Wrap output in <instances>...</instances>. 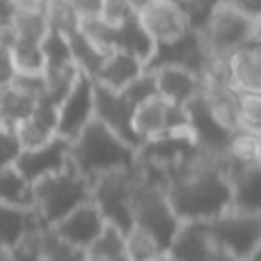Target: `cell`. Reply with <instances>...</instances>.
<instances>
[{
    "instance_id": "obj_31",
    "label": "cell",
    "mask_w": 261,
    "mask_h": 261,
    "mask_svg": "<svg viewBox=\"0 0 261 261\" xmlns=\"http://www.w3.org/2000/svg\"><path fill=\"white\" fill-rule=\"evenodd\" d=\"M119 94L126 99L128 106L138 108L140 103H144L147 99H151V96L158 94L156 92V78H153V73L149 71V69H144L133 83H128L124 90H119Z\"/></svg>"
},
{
    "instance_id": "obj_17",
    "label": "cell",
    "mask_w": 261,
    "mask_h": 261,
    "mask_svg": "<svg viewBox=\"0 0 261 261\" xmlns=\"http://www.w3.org/2000/svg\"><path fill=\"white\" fill-rule=\"evenodd\" d=\"M58 135V113H55V103L44 99H39L37 108L30 113V117L23 119L16 128H14V138L18 140L21 149H32L39 144L48 142L50 138Z\"/></svg>"
},
{
    "instance_id": "obj_21",
    "label": "cell",
    "mask_w": 261,
    "mask_h": 261,
    "mask_svg": "<svg viewBox=\"0 0 261 261\" xmlns=\"http://www.w3.org/2000/svg\"><path fill=\"white\" fill-rule=\"evenodd\" d=\"M67 41H69V50H71V60H73V64H76V69L83 76L94 78L96 73H99L101 64H103V58L108 53H101L81 30L71 32V35L67 37Z\"/></svg>"
},
{
    "instance_id": "obj_3",
    "label": "cell",
    "mask_w": 261,
    "mask_h": 261,
    "mask_svg": "<svg viewBox=\"0 0 261 261\" xmlns=\"http://www.w3.org/2000/svg\"><path fill=\"white\" fill-rule=\"evenodd\" d=\"M195 32L208 60H225L241 46L259 41V18L243 14L227 0H218L208 12L204 25Z\"/></svg>"
},
{
    "instance_id": "obj_11",
    "label": "cell",
    "mask_w": 261,
    "mask_h": 261,
    "mask_svg": "<svg viewBox=\"0 0 261 261\" xmlns=\"http://www.w3.org/2000/svg\"><path fill=\"white\" fill-rule=\"evenodd\" d=\"M92 92H94V119H99L103 126H108L113 133H117L124 142H128L130 147L138 149V138L133 133V106L126 103L119 92L103 87L99 83L92 81Z\"/></svg>"
},
{
    "instance_id": "obj_16",
    "label": "cell",
    "mask_w": 261,
    "mask_h": 261,
    "mask_svg": "<svg viewBox=\"0 0 261 261\" xmlns=\"http://www.w3.org/2000/svg\"><path fill=\"white\" fill-rule=\"evenodd\" d=\"M229 208L261 213V163H250V165L234 163L229 170Z\"/></svg>"
},
{
    "instance_id": "obj_25",
    "label": "cell",
    "mask_w": 261,
    "mask_h": 261,
    "mask_svg": "<svg viewBox=\"0 0 261 261\" xmlns=\"http://www.w3.org/2000/svg\"><path fill=\"white\" fill-rule=\"evenodd\" d=\"M48 21H46L44 12H35V9H16L12 21V39H25L41 44L44 37L48 35Z\"/></svg>"
},
{
    "instance_id": "obj_13",
    "label": "cell",
    "mask_w": 261,
    "mask_h": 261,
    "mask_svg": "<svg viewBox=\"0 0 261 261\" xmlns=\"http://www.w3.org/2000/svg\"><path fill=\"white\" fill-rule=\"evenodd\" d=\"M149 71L156 78L158 96H163L165 101H170L174 106H181V108H186L195 96H199L204 92V78L184 67L161 64V67H153Z\"/></svg>"
},
{
    "instance_id": "obj_44",
    "label": "cell",
    "mask_w": 261,
    "mask_h": 261,
    "mask_svg": "<svg viewBox=\"0 0 261 261\" xmlns=\"http://www.w3.org/2000/svg\"><path fill=\"white\" fill-rule=\"evenodd\" d=\"M128 3H130V5H133V9H135V12H140V9H142V7H144V5H147V3H149V0H128Z\"/></svg>"
},
{
    "instance_id": "obj_40",
    "label": "cell",
    "mask_w": 261,
    "mask_h": 261,
    "mask_svg": "<svg viewBox=\"0 0 261 261\" xmlns=\"http://www.w3.org/2000/svg\"><path fill=\"white\" fill-rule=\"evenodd\" d=\"M229 5H234L236 9H241L243 14L252 18H259V0H227Z\"/></svg>"
},
{
    "instance_id": "obj_42",
    "label": "cell",
    "mask_w": 261,
    "mask_h": 261,
    "mask_svg": "<svg viewBox=\"0 0 261 261\" xmlns=\"http://www.w3.org/2000/svg\"><path fill=\"white\" fill-rule=\"evenodd\" d=\"M12 30H0V41H3V44H9V41H12Z\"/></svg>"
},
{
    "instance_id": "obj_5",
    "label": "cell",
    "mask_w": 261,
    "mask_h": 261,
    "mask_svg": "<svg viewBox=\"0 0 261 261\" xmlns=\"http://www.w3.org/2000/svg\"><path fill=\"white\" fill-rule=\"evenodd\" d=\"M206 222L216 250L229 254L231 259L250 261L261 252V213L227 208Z\"/></svg>"
},
{
    "instance_id": "obj_1",
    "label": "cell",
    "mask_w": 261,
    "mask_h": 261,
    "mask_svg": "<svg viewBox=\"0 0 261 261\" xmlns=\"http://www.w3.org/2000/svg\"><path fill=\"white\" fill-rule=\"evenodd\" d=\"M227 151H197L165 170V195L179 222L211 220L231 206Z\"/></svg>"
},
{
    "instance_id": "obj_26",
    "label": "cell",
    "mask_w": 261,
    "mask_h": 261,
    "mask_svg": "<svg viewBox=\"0 0 261 261\" xmlns=\"http://www.w3.org/2000/svg\"><path fill=\"white\" fill-rule=\"evenodd\" d=\"M39 257L41 261H85V250L62 241L50 227L39 231Z\"/></svg>"
},
{
    "instance_id": "obj_41",
    "label": "cell",
    "mask_w": 261,
    "mask_h": 261,
    "mask_svg": "<svg viewBox=\"0 0 261 261\" xmlns=\"http://www.w3.org/2000/svg\"><path fill=\"white\" fill-rule=\"evenodd\" d=\"M16 9H35V12H44L48 0H12Z\"/></svg>"
},
{
    "instance_id": "obj_22",
    "label": "cell",
    "mask_w": 261,
    "mask_h": 261,
    "mask_svg": "<svg viewBox=\"0 0 261 261\" xmlns=\"http://www.w3.org/2000/svg\"><path fill=\"white\" fill-rule=\"evenodd\" d=\"M85 261H130L124 245V234L106 225L99 239L85 250Z\"/></svg>"
},
{
    "instance_id": "obj_8",
    "label": "cell",
    "mask_w": 261,
    "mask_h": 261,
    "mask_svg": "<svg viewBox=\"0 0 261 261\" xmlns=\"http://www.w3.org/2000/svg\"><path fill=\"white\" fill-rule=\"evenodd\" d=\"M138 18L156 46L174 44L193 30L184 7L174 0H149L138 12Z\"/></svg>"
},
{
    "instance_id": "obj_18",
    "label": "cell",
    "mask_w": 261,
    "mask_h": 261,
    "mask_svg": "<svg viewBox=\"0 0 261 261\" xmlns=\"http://www.w3.org/2000/svg\"><path fill=\"white\" fill-rule=\"evenodd\" d=\"M41 220L32 206L0 204V248H16L28 234L41 229Z\"/></svg>"
},
{
    "instance_id": "obj_27",
    "label": "cell",
    "mask_w": 261,
    "mask_h": 261,
    "mask_svg": "<svg viewBox=\"0 0 261 261\" xmlns=\"http://www.w3.org/2000/svg\"><path fill=\"white\" fill-rule=\"evenodd\" d=\"M9 55L16 73H44V55H41V44L25 39H12L9 41Z\"/></svg>"
},
{
    "instance_id": "obj_30",
    "label": "cell",
    "mask_w": 261,
    "mask_h": 261,
    "mask_svg": "<svg viewBox=\"0 0 261 261\" xmlns=\"http://www.w3.org/2000/svg\"><path fill=\"white\" fill-rule=\"evenodd\" d=\"M124 245H126L130 261H151L163 254V250L156 245V241L149 234H144L142 229H138V227H130L124 234Z\"/></svg>"
},
{
    "instance_id": "obj_15",
    "label": "cell",
    "mask_w": 261,
    "mask_h": 261,
    "mask_svg": "<svg viewBox=\"0 0 261 261\" xmlns=\"http://www.w3.org/2000/svg\"><path fill=\"white\" fill-rule=\"evenodd\" d=\"M227 81L239 94H259L261 92V48L259 41L245 44L225 58Z\"/></svg>"
},
{
    "instance_id": "obj_36",
    "label": "cell",
    "mask_w": 261,
    "mask_h": 261,
    "mask_svg": "<svg viewBox=\"0 0 261 261\" xmlns=\"http://www.w3.org/2000/svg\"><path fill=\"white\" fill-rule=\"evenodd\" d=\"M18 151V140L14 138V133H7V130H0V167L5 165H14Z\"/></svg>"
},
{
    "instance_id": "obj_35",
    "label": "cell",
    "mask_w": 261,
    "mask_h": 261,
    "mask_svg": "<svg viewBox=\"0 0 261 261\" xmlns=\"http://www.w3.org/2000/svg\"><path fill=\"white\" fill-rule=\"evenodd\" d=\"M41 229H44V227H41ZM41 229L28 234L16 248H12L14 261H41V257H39V231Z\"/></svg>"
},
{
    "instance_id": "obj_2",
    "label": "cell",
    "mask_w": 261,
    "mask_h": 261,
    "mask_svg": "<svg viewBox=\"0 0 261 261\" xmlns=\"http://www.w3.org/2000/svg\"><path fill=\"white\" fill-rule=\"evenodd\" d=\"M69 165L92 186V181L106 172L130 170L135 165V147L124 142L99 119H92L69 142Z\"/></svg>"
},
{
    "instance_id": "obj_7",
    "label": "cell",
    "mask_w": 261,
    "mask_h": 261,
    "mask_svg": "<svg viewBox=\"0 0 261 261\" xmlns=\"http://www.w3.org/2000/svg\"><path fill=\"white\" fill-rule=\"evenodd\" d=\"M130 126H133V133H135V138H138V142L142 144V142H147V140L161 138V135L174 133V130L190 126V119H188L186 108L170 103V101H165L163 96L156 94L133 110V122H130Z\"/></svg>"
},
{
    "instance_id": "obj_29",
    "label": "cell",
    "mask_w": 261,
    "mask_h": 261,
    "mask_svg": "<svg viewBox=\"0 0 261 261\" xmlns=\"http://www.w3.org/2000/svg\"><path fill=\"white\" fill-rule=\"evenodd\" d=\"M46 21H48V28L60 35L69 37L71 32L78 30V16L73 14L69 0H48L44 7Z\"/></svg>"
},
{
    "instance_id": "obj_24",
    "label": "cell",
    "mask_w": 261,
    "mask_h": 261,
    "mask_svg": "<svg viewBox=\"0 0 261 261\" xmlns=\"http://www.w3.org/2000/svg\"><path fill=\"white\" fill-rule=\"evenodd\" d=\"M0 204H14V206H32L30 184L21 176L14 165L0 167Z\"/></svg>"
},
{
    "instance_id": "obj_39",
    "label": "cell",
    "mask_w": 261,
    "mask_h": 261,
    "mask_svg": "<svg viewBox=\"0 0 261 261\" xmlns=\"http://www.w3.org/2000/svg\"><path fill=\"white\" fill-rule=\"evenodd\" d=\"M14 14H16V5L12 0H0V30H12Z\"/></svg>"
},
{
    "instance_id": "obj_46",
    "label": "cell",
    "mask_w": 261,
    "mask_h": 261,
    "mask_svg": "<svg viewBox=\"0 0 261 261\" xmlns=\"http://www.w3.org/2000/svg\"><path fill=\"white\" fill-rule=\"evenodd\" d=\"M259 257H261V252H259V254H254V257L250 259V261H259Z\"/></svg>"
},
{
    "instance_id": "obj_38",
    "label": "cell",
    "mask_w": 261,
    "mask_h": 261,
    "mask_svg": "<svg viewBox=\"0 0 261 261\" xmlns=\"http://www.w3.org/2000/svg\"><path fill=\"white\" fill-rule=\"evenodd\" d=\"M14 64H12V55H9V44L0 41V87H7L14 78Z\"/></svg>"
},
{
    "instance_id": "obj_28",
    "label": "cell",
    "mask_w": 261,
    "mask_h": 261,
    "mask_svg": "<svg viewBox=\"0 0 261 261\" xmlns=\"http://www.w3.org/2000/svg\"><path fill=\"white\" fill-rule=\"evenodd\" d=\"M259 135L248 133V130H234L227 140L225 151L229 153L231 161L241 163V165H250V163H259Z\"/></svg>"
},
{
    "instance_id": "obj_19",
    "label": "cell",
    "mask_w": 261,
    "mask_h": 261,
    "mask_svg": "<svg viewBox=\"0 0 261 261\" xmlns=\"http://www.w3.org/2000/svg\"><path fill=\"white\" fill-rule=\"evenodd\" d=\"M144 69H147L144 62L138 60L135 55L126 53V50H110L103 58V64H101L99 73H96L92 81L119 92V90H124L128 83H133Z\"/></svg>"
},
{
    "instance_id": "obj_23",
    "label": "cell",
    "mask_w": 261,
    "mask_h": 261,
    "mask_svg": "<svg viewBox=\"0 0 261 261\" xmlns=\"http://www.w3.org/2000/svg\"><path fill=\"white\" fill-rule=\"evenodd\" d=\"M41 55H44V76H53V73L73 67L67 37L55 30H48V35L41 41Z\"/></svg>"
},
{
    "instance_id": "obj_14",
    "label": "cell",
    "mask_w": 261,
    "mask_h": 261,
    "mask_svg": "<svg viewBox=\"0 0 261 261\" xmlns=\"http://www.w3.org/2000/svg\"><path fill=\"white\" fill-rule=\"evenodd\" d=\"M167 257L172 261H208L216 254L211 236H208L206 220H188L181 222L174 231L167 248Z\"/></svg>"
},
{
    "instance_id": "obj_45",
    "label": "cell",
    "mask_w": 261,
    "mask_h": 261,
    "mask_svg": "<svg viewBox=\"0 0 261 261\" xmlns=\"http://www.w3.org/2000/svg\"><path fill=\"white\" fill-rule=\"evenodd\" d=\"M151 261H172L167 254H161V257H156V259H151Z\"/></svg>"
},
{
    "instance_id": "obj_6",
    "label": "cell",
    "mask_w": 261,
    "mask_h": 261,
    "mask_svg": "<svg viewBox=\"0 0 261 261\" xmlns=\"http://www.w3.org/2000/svg\"><path fill=\"white\" fill-rule=\"evenodd\" d=\"M130 186H133V167L113 170L101 174L90 186V202L99 208L106 225L126 234L133 225L130 220Z\"/></svg>"
},
{
    "instance_id": "obj_9",
    "label": "cell",
    "mask_w": 261,
    "mask_h": 261,
    "mask_svg": "<svg viewBox=\"0 0 261 261\" xmlns=\"http://www.w3.org/2000/svg\"><path fill=\"white\" fill-rule=\"evenodd\" d=\"M58 113V135L71 142L87 124L94 119V92H92V78L78 76L71 90L64 99L55 106Z\"/></svg>"
},
{
    "instance_id": "obj_43",
    "label": "cell",
    "mask_w": 261,
    "mask_h": 261,
    "mask_svg": "<svg viewBox=\"0 0 261 261\" xmlns=\"http://www.w3.org/2000/svg\"><path fill=\"white\" fill-rule=\"evenodd\" d=\"M0 261H14V259H12V250L0 248Z\"/></svg>"
},
{
    "instance_id": "obj_10",
    "label": "cell",
    "mask_w": 261,
    "mask_h": 261,
    "mask_svg": "<svg viewBox=\"0 0 261 261\" xmlns=\"http://www.w3.org/2000/svg\"><path fill=\"white\" fill-rule=\"evenodd\" d=\"M69 165V140L60 138H50L48 142L39 144L32 149H21L14 161V167L21 172V176L28 184L44 179L48 174L62 172Z\"/></svg>"
},
{
    "instance_id": "obj_4",
    "label": "cell",
    "mask_w": 261,
    "mask_h": 261,
    "mask_svg": "<svg viewBox=\"0 0 261 261\" xmlns=\"http://www.w3.org/2000/svg\"><path fill=\"white\" fill-rule=\"evenodd\" d=\"M30 195L32 208L39 216L41 225L53 227L76 206L90 202V184L71 165H67L62 172L30 184Z\"/></svg>"
},
{
    "instance_id": "obj_37",
    "label": "cell",
    "mask_w": 261,
    "mask_h": 261,
    "mask_svg": "<svg viewBox=\"0 0 261 261\" xmlns=\"http://www.w3.org/2000/svg\"><path fill=\"white\" fill-rule=\"evenodd\" d=\"M73 14L78 16V21H85V18H99L101 12V0H69Z\"/></svg>"
},
{
    "instance_id": "obj_20",
    "label": "cell",
    "mask_w": 261,
    "mask_h": 261,
    "mask_svg": "<svg viewBox=\"0 0 261 261\" xmlns=\"http://www.w3.org/2000/svg\"><path fill=\"white\" fill-rule=\"evenodd\" d=\"M37 103H39V96L25 94V92L16 90L12 85L0 87V130L14 133V128L23 119L30 117V113L37 108Z\"/></svg>"
},
{
    "instance_id": "obj_33",
    "label": "cell",
    "mask_w": 261,
    "mask_h": 261,
    "mask_svg": "<svg viewBox=\"0 0 261 261\" xmlns=\"http://www.w3.org/2000/svg\"><path fill=\"white\" fill-rule=\"evenodd\" d=\"M133 14H138L133 9V5L128 0H101V12L99 18L110 28L122 25L126 18H130Z\"/></svg>"
},
{
    "instance_id": "obj_34",
    "label": "cell",
    "mask_w": 261,
    "mask_h": 261,
    "mask_svg": "<svg viewBox=\"0 0 261 261\" xmlns=\"http://www.w3.org/2000/svg\"><path fill=\"white\" fill-rule=\"evenodd\" d=\"M12 87L16 90L25 92V94H32V96H46V81H44V73H14Z\"/></svg>"
},
{
    "instance_id": "obj_12",
    "label": "cell",
    "mask_w": 261,
    "mask_h": 261,
    "mask_svg": "<svg viewBox=\"0 0 261 261\" xmlns=\"http://www.w3.org/2000/svg\"><path fill=\"white\" fill-rule=\"evenodd\" d=\"M50 229L62 241H67V243L76 245L81 250H87L101 236V231L106 229V220L101 218L99 208L94 204L85 202L73 208L71 213H67L62 220H58Z\"/></svg>"
},
{
    "instance_id": "obj_32",
    "label": "cell",
    "mask_w": 261,
    "mask_h": 261,
    "mask_svg": "<svg viewBox=\"0 0 261 261\" xmlns=\"http://www.w3.org/2000/svg\"><path fill=\"white\" fill-rule=\"evenodd\" d=\"M261 126V103L259 94H239V130L259 135Z\"/></svg>"
}]
</instances>
